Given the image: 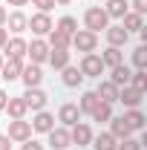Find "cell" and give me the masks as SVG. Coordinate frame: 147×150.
<instances>
[{
    "label": "cell",
    "mask_w": 147,
    "mask_h": 150,
    "mask_svg": "<svg viewBox=\"0 0 147 150\" xmlns=\"http://www.w3.org/2000/svg\"><path fill=\"white\" fill-rule=\"evenodd\" d=\"M84 26L90 29V32H101V29H107L110 26V18H107V12L101 9V6H90L87 12H84Z\"/></svg>",
    "instance_id": "obj_1"
},
{
    "label": "cell",
    "mask_w": 147,
    "mask_h": 150,
    "mask_svg": "<svg viewBox=\"0 0 147 150\" xmlns=\"http://www.w3.org/2000/svg\"><path fill=\"white\" fill-rule=\"evenodd\" d=\"M78 69H81V75H84V78H98V81H101V75H104V64H101V55H95V52H87V55L81 58Z\"/></svg>",
    "instance_id": "obj_2"
},
{
    "label": "cell",
    "mask_w": 147,
    "mask_h": 150,
    "mask_svg": "<svg viewBox=\"0 0 147 150\" xmlns=\"http://www.w3.org/2000/svg\"><path fill=\"white\" fill-rule=\"evenodd\" d=\"M69 46H75V49L84 52V55H87V52H95V46H98V35L90 32V29H78V32L72 35V43H69Z\"/></svg>",
    "instance_id": "obj_3"
},
{
    "label": "cell",
    "mask_w": 147,
    "mask_h": 150,
    "mask_svg": "<svg viewBox=\"0 0 147 150\" xmlns=\"http://www.w3.org/2000/svg\"><path fill=\"white\" fill-rule=\"evenodd\" d=\"M6 136H9V142H26V139H32V124L23 118H12Z\"/></svg>",
    "instance_id": "obj_4"
},
{
    "label": "cell",
    "mask_w": 147,
    "mask_h": 150,
    "mask_svg": "<svg viewBox=\"0 0 147 150\" xmlns=\"http://www.w3.org/2000/svg\"><path fill=\"white\" fill-rule=\"evenodd\" d=\"M26 29H32L37 38H43V35H49V32L55 29V23H52V18H49L46 12H37V15L29 18V26H26Z\"/></svg>",
    "instance_id": "obj_5"
},
{
    "label": "cell",
    "mask_w": 147,
    "mask_h": 150,
    "mask_svg": "<svg viewBox=\"0 0 147 150\" xmlns=\"http://www.w3.org/2000/svg\"><path fill=\"white\" fill-rule=\"evenodd\" d=\"M20 98H23V101H26V107H29V110H43V107H46V101H49V95L43 93V90H40V87H26V93L20 95Z\"/></svg>",
    "instance_id": "obj_6"
},
{
    "label": "cell",
    "mask_w": 147,
    "mask_h": 150,
    "mask_svg": "<svg viewBox=\"0 0 147 150\" xmlns=\"http://www.w3.org/2000/svg\"><path fill=\"white\" fill-rule=\"evenodd\" d=\"M26 55L32 58V64H37V67H40V64L49 58V43H46L43 38H35L32 43H26Z\"/></svg>",
    "instance_id": "obj_7"
},
{
    "label": "cell",
    "mask_w": 147,
    "mask_h": 150,
    "mask_svg": "<svg viewBox=\"0 0 147 150\" xmlns=\"http://www.w3.org/2000/svg\"><path fill=\"white\" fill-rule=\"evenodd\" d=\"M0 52H3V58L23 61V55H26V40H23L20 35H15V38H9V40H6V46H3Z\"/></svg>",
    "instance_id": "obj_8"
},
{
    "label": "cell",
    "mask_w": 147,
    "mask_h": 150,
    "mask_svg": "<svg viewBox=\"0 0 147 150\" xmlns=\"http://www.w3.org/2000/svg\"><path fill=\"white\" fill-rule=\"evenodd\" d=\"M69 139H72V144H78V147H87L92 142V127L87 121H78L75 127H69Z\"/></svg>",
    "instance_id": "obj_9"
},
{
    "label": "cell",
    "mask_w": 147,
    "mask_h": 150,
    "mask_svg": "<svg viewBox=\"0 0 147 150\" xmlns=\"http://www.w3.org/2000/svg\"><path fill=\"white\" fill-rule=\"evenodd\" d=\"M58 121H61V127H75V124L81 121V110H78V104H61V110H58Z\"/></svg>",
    "instance_id": "obj_10"
},
{
    "label": "cell",
    "mask_w": 147,
    "mask_h": 150,
    "mask_svg": "<svg viewBox=\"0 0 147 150\" xmlns=\"http://www.w3.org/2000/svg\"><path fill=\"white\" fill-rule=\"evenodd\" d=\"M46 136H49L52 150H66L69 144H72V139H69V127H52Z\"/></svg>",
    "instance_id": "obj_11"
},
{
    "label": "cell",
    "mask_w": 147,
    "mask_h": 150,
    "mask_svg": "<svg viewBox=\"0 0 147 150\" xmlns=\"http://www.w3.org/2000/svg\"><path fill=\"white\" fill-rule=\"evenodd\" d=\"M29 124H32V133H49L52 127H55V115L46 112V110H37L35 118H32Z\"/></svg>",
    "instance_id": "obj_12"
},
{
    "label": "cell",
    "mask_w": 147,
    "mask_h": 150,
    "mask_svg": "<svg viewBox=\"0 0 147 150\" xmlns=\"http://www.w3.org/2000/svg\"><path fill=\"white\" fill-rule=\"evenodd\" d=\"M104 35H107V43H110V46H118V49H121V46L130 40V32L121 26V23H115V26H107V29H104Z\"/></svg>",
    "instance_id": "obj_13"
},
{
    "label": "cell",
    "mask_w": 147,
    "mask_h": 150,
    "mask_svg": "<svg viewBox=\"0 0 147 150\" xmlns=\"http://www.w3.org/2000/svg\"><path fill=\"white\" fill-rule=\"evenodd\" d=\"M20 81H23L26 87H40V81H43V69H40L37 64H29V67L20 69Z\"/></svg>",
    "instance_id": "obj_14"
},
{
    "label": "cell",
    "mask_w": 147,
    "mask_h": 150,
    "mask_svg": "<svg viewBox=\"0 0 147 150\" xmlns=\"http://www.w3.org/2000/svg\"><path fill=\"white\" fill-rule=\"evenodd\" d=\"M6 32H15V35H20V32H26V26H29V18L20 12V9H15L12 15H6Z\"/></svg>",
    "instance_id": "obj_15"
},
{
    "label": "cell",
    "mask_w": 147,
    "mask_h": 150,
    "mask_svg": "<svg viewBox=\"0 0 147 150\" xmlns=\"http://www.w3.org/2000/svg\"><path fill=\"white\" fill-rule=\"evenodd\" d=\"M20 69H23V61H15V58H6L3 67H0V78L3 81H18Z\"/></svg>",
    "instance_id": "obj_16"
},
{
    "label": "cell",
    "mask_w": 147,
    "mask_h": 150,
    "mask_svg": "<svg viewBox=\"0 0 147 150\" xmlns=\"http://www.w3.org/2000/svg\"><path fill=\"white\" fill-rule=\"evenodd\" d=\"M95 95H98V101H104V104H115V101H118V87L110 84V81H98Z\"/></svg>",
    "instance_id": "obj_17"
},
{
    "label": "cell",
    "mask_w": 147,
    "mask_h": 150,
    "mask_svg": "<svg viewBox=\"0 0 147 150\" xmlns=\"http://www.w3.org/2000/svg\"><path fill=\"white\" fill-rule=\"evenodd\" d=\"M130 78H133V69H130L127 64H118V67H112L110 84H115V87L121 90V87H130Z\"/></svg>",
    "instance_id": "obj_18"
},
{
    "label": "cell",
    "mask_w": 147,
    "mask_h": 150,
    "mask_svg": "<svg viewBox=\"0 0 147 150\" xmlns=\"http://www.w3.org/2000/svg\"><path fill=\"white\" fill-rule=\"evenodd\" d=\"M141 98H144V93H139V90H133V87H121V90H118V101H121L127 110L139 107V104H141Z\"/></svg>",
    "instance_id": "obj_19"
},
{
    "label": "cell",
    "mask_w": 147,
    "mask_h": 150,
    "mask_svg": "<svg viewBox=\"0 0 147 150\" xmlns=\"http://www.w3.org/2000/svg\"><path fill=\"white\" fill-rule=\"evenodd\" d=\"M104 3H107V6H104V12H107V18H110V20H112V18L121 20V18L130 12V3H127V0H104Z\"/></svg>",
    "instance_id": "obj_20"
},
{
    "label": "cell",
    "mask_w": 147,
    "mask_h": 150,
    "mask_svg": "<svg viewBox=\"0 0 147 150\" xmlns=\"http://www.w3.org/2000/svg\"><path fill=\"white\" fill-rule=\"evenodd\" d=\"M121 118L127 121V127H130V130H144V124H147V115H144L141 110H139V107L127 110L124 115H121Z\"/></svg>",
    "instance_id": "obj_21"
},
{
    "label": "cell",
    "mask_w": 147,
    "mask_h": 150,
    "mask_svg": "<svg viewBox=\"0 0 147 150\" xmlns=\"http://www.w3.org/2000/svg\"><path fill=\"white\" fill-rule=\"evenodd\" d=\"M61 81H64V87H69V90H75V87H81V81H84V75H81V69L78 67H64L61 69Z\"/></svg>",
    "instance_id": "obj_22"
},
{
    "label": "cell",
    "mask_w": 147,
    "mask_h": 150,
    "mask_svg": "<svg viewBox=\"0 0 147 150\" xmlns=\"http://www.w3.org/2000/svg\"><path fill=\"white\" fill-rule=\"evenodd\" d=\"M130 127H127V121L118 115V118H110V136L115 139V142H121V139H130Z\"/></svg>",
    "instance_id": "obj_23"
},
{
    "label": "cell",
    "mask_w": 147,
    "mask_h": 150,
    "mask_svg": "<svg viewBox=\"0 0 147 150\" xmlns=\"http://www.w3.org/2000/svg\"><path fill=\"white\" fill-rule=\"evenodd\" d=\"M46 61L52 64V69H64V67H69V49H52L49 46V58Z\"/></svg>",
    "instance_id": "obj_24"
},
{
    "label": "cell",
    "mask_w": 147,
    "mask_h": 150,
    "mask_svg": "<svg viewBox=\"0 0 147 150\" xmlns=\"http://www.w3.org/2000/svg\"><path fill=\"white\" fill-rule=\"evenodd\" d=\"M52 49H69V43H72V38L66 35V32H61V29H52L49 32V40H46Z\"/></svg>",
    "instance_id": "obj_25"
},
{
    "label": "cell",
    "mask_w": 147,
    "mask_h": 150,
    "mask_svg": "<svg viewBox=\"0 0 147 150\" xmlns=\"http://www.w3.org/2000/svg\"><path fill=\"white\" fill-rule=\"evenodd\" d=\"M121 26H124L127 32H141V29H144V15H136V12H127V15L121 18Z\"/></svg>",
    "instance_id": "obj_26"
},
{
    "label": "cell",
    "mask_w": 147,
    "mask_h": 150,
    "mask_svg": "<svg viewBox=\"0 0 147 150\" xmlns=\"http://www.w3.org/2000/svg\"><path fill=\"white\" fill-rule=\"evenodd\" d=\"M6 112H9V118H23L29 112V107H26L23 98H9L6 101Z\"/></svg>",
    "instance_id": "obj_27"
},
{
    "label": "cell",
    "mask_w": 147,
    "mask_h": 150,
    "mask_svg": "<svg viewBox=\"0 0 147 150\" xmlns=\"http://www.w3.org/2000/svg\"><path fill=\"white\" fill-rule=\"evenodd\" d=\"M101 64H104V67H118V64H124V55H121V49H118V46H107V49H104V55H101Z\"/></svg>",
    "instance_id": "obj_28"
},
{
    "label": "cell",
    "mask_w": 147,
    "mask_h": 150,
    "mask_svg": "<svg viewBox=\"0 0 147 150\" xmlns=\"http://www.w3.org/2000/svg\"><path fill=\"white\" fill-rule=\"evenodd\" d=\"M92 121H98V124H104V121H110L112 118V104H104V101H98L95 107H92Z\"/></svg>",
    "instance_id": "obj_29"
},
{
    "label": "cell",
    "mask_w": 147,
    "mask_h": 150,
    "mask_svg": "<svg viewBox=\"0 0 147 150\" xmlns=\"http://www.w3.org/2000/svg\"><path fill=\"white\" fill-rule=\"evenodd\" d=\"M90 144H92L95 150H115V144H118V142L112 139L110 133H98V136H92Z\"/></svg>",
    "instance_id": "obj_30"
},
{
    "label": "cell",
    "mask_w": 147,
    "mask_h": 150,
    "mask_svg": "<svg viewBox=\"0 0 147 150\" xmlns=\"http://www.w3.org/2000/svg\"><path fill=\"white\" fill-rule=\"evenodd\" d=\"M95 104H98V95H95V90H90V93H81V101H78V110H81V115H84V112L90 115Z\"/></svg>",
    "instance_id": "obj_31"
},
{
    "label": "cell",
    "mask_w": 147,
    "mask_h": 150,
    "mask_svg": "<svg viewBox=\"0 0 147 150\" xmlns=\"http://www.w3.org/2000/svg\"><path fill=\"white\" fill-rule=\"evenodd\" d=\"M130 87L139 90V93H147V69H136L130 78Z\"/></svg>",
    "instance_id": "obj_32"
},
{
    "label": "cell",
    "mask_w": 147,
    "mask_h": 150,
    "mask_svg": "<svg viewBox=\"0 0 147 150\" xmlns=\"http://www.w3.org/2000/svg\"><path fill=\"white\" fill-rule=\"evenodd\" d=\"M55 29H61V32H66V35L72 38L75 32H78V20H75V18H69V15H64V18L58 20V26H55Z\"/></svg>",
    "instance_id": "obj_33"
},
{
    "label": "cell",
    "mask_w": 147,
    "mask_h": 150,
    "mask_svg": "<svg viewBox=\"0 0 147 150\" xmlns=\"http://www.w3.org/2000/svg\"><path fill=\"white\" fill-rule=\"evenodd\" d=\"M133 67H136V69H147V43L136 46V52H133Z\"/></svg>",
    "instance_id": "obj_34"
},
{
    "label": "cell",
    "mask_w": 147,
    "mask_h": 150,
    "mask_svg": "<svg viewBox=\"0 0 147 150\" xmlns=\"http://www.w3.org/2000/svg\"><path fill=\"white\" fill-rule=\"evenodd\" d=\"M115 150H141V144H139V139H121Z\"/></svg>",
    "instance_id": "obj_35"
},
{
    "label": "cell",
    "mask_w": 147,
    "mask_h": 150,
    "mask_svg": "<svg viewBox=\"0 0 147 150\" xmlns=\"http://www.w3.org/2000/svg\"><path fill=\"white\" fill-rule=\"evenodd\" d=\"M29 3L37 6V12H46V15H49V12H52V6H55V0H29Z\"/></svg>",
    "instance_id": "obj_36"
},
{
    "label": "cell",
    "mask_w": 147,
    "mask_h": 150,
    "mask_svg": "<svg viewBox=\"0 0 147 150\" xmlns=\"http://www.w3.org/2000/svg\"><path fill=\"white\" fill-rule=\"evenodd\" d=\"M20 150H43V144L35 139H26V142H20Z\"/></svg>",
    "instance_id": "obj_37"
},
{
    "label": "cell",
    "mask_w": 147,
    "mask_h": 150,
    "mask_svg": "<svg viewBox=\"0 0 147 150\" xmlns=\"http://www.w3.org/2000/svg\"><path fill=\"white\" fill-rule=\"evenodd\" d=\"M130 6H133V12H136V15H144V12H147V0H133Z\"/></svg>",
    "instance_id": "obj_38"
},
{
    "label": "cell",
    "mask_w": 147,
    "mask_h": 150,
    "mask_svg": "<svg viewBox=\"0 0 147 150\" xmlns=\"http://www.w3.org/2000/svg\"><path fill=\"white\" fill-rule=\"evenodd\" d=\"M0 150H12V142H9L6 133H0Z\"/></svg>",
    "instance_id": "obj_39"
},
{
    "label": "cell",
    "mask_w": 147,
    "mask_h": 150,
    "mask_svg": "<svg viewBox=\"0 0 147 150\" xmlns=\"http://www.w3.org/2000/svg\"><path fill=\"white\" fill-rule=\"evenodd\" d=\"M6 40H9V32H6V26H0V49L6 46Z\"/></svg>",
    "instance_id": "obj_40"
},
{
    "label": "cell",
    "mask_w": 147,
    "mask_h": 150,
    "mask_svg": "<svg viewBox=\"0 0 147 150\" xmlns=\"http://www.w3.org/2000/svg\"><path fill=\"white\" fill-rule=\"evenodd\" d=\"M6 101H9V95H6V90H0V110H6Z\"/></svg>",
    "instance_id": "obj_41"
},
{
    "label": "cell",
    "mask_w": 147,
    "mask_h": 150,
    "mask_svg": "<svg viewBox=\"0 0 147 150\" xmlns=\"http://www.w3.org/2000/svg\"><path fill=\"white\" fill-rule=\"evenodd\" d=\"M6 15H9V12H6V6H0V26H6Z\"/></svg>",
    "instance_id": "obj_42"
},
{
    "label": "cell",
    "mask_w": 147,
    "mask_h": 150,
    "mask_svg": "<svg viewBox=\"0 0 147 150\" xmlns=\"http://www.w3.org/2000/svg\"><path fill=\"white\" fill-rule=\"evenodd\" d=\"M6 3H9V6H18V9H20V6H26L29 0H6Z\"/></svg>",
    "instance_id": "obj_43"
},
{
    "label": "cell",
    "mask_w": 147,
    "mask_h": 150,
    "mask_svg": "<svg viewBox=\"0 0 147 150\" xmlns=\"http://www.w3.org/2000/svg\"><path fill=\"white\" fill-rule=\"evenodd\" d=\"M66 3H72V0H55V6H66Z\"/></svg>",
    "instance_id": "obj_44"
},
{
    "label": "cell",
    "mask_w": 147,
    "mask_h": 150,
    "mask_svg": "<svg viewBox=\"0 0 147 150\" xmlns=\"http://www.w3.org/2000/svg\"><path fill=\"white\" fill-rule=\"evenodd\" d=\"M3 61H6V58H3V52H0V67H3Z\"/></svg>",
    "instance_id": "obj_45"
}]
</instances>
